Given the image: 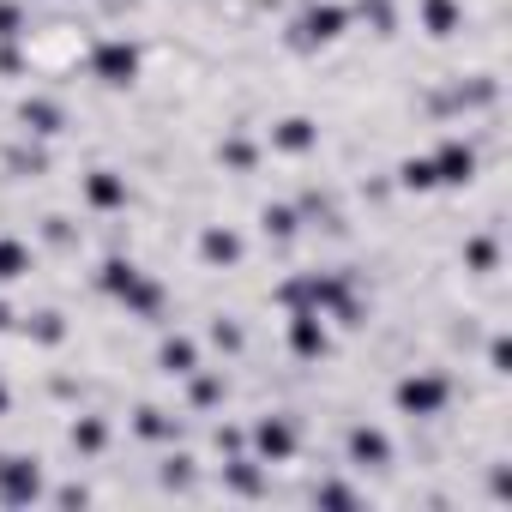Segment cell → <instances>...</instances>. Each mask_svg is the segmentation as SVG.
I'll return each mask as SVG.
<instances>
[{
    "instance_id": "44dd1931",
    "label": "cell",
    "mask_w": 512,
    "mask_h": 512,
    "mask_svg": "<svg viewBox=\"0 0 512 512\" xmlns=\"http://www.w3.org/2000/svg\"><path fill=\"white\" fill-rule=\"evenodd\" d=\"M0 169H7L13 181H37L55 169V145L49 139H31V133H13L7 145H0Z\"/></svg>"
},
{
    "instance_id": "9c48e42d",
    "label": "cell",
    "mask_w": 512,
    "mask_h": 512,
    "mask_svg": "<svg viewBox=\"0 0 512 512\" xmlns=\"http://www.w3.org/2000/svg\"><path fill=\"white\" fill-rule=\"evenodd\" d=\"M332 350H338V338L320 308H284V356L290 362L320 368V362H332Z\"/></svg>"
},
{
    "instance_id": "f1b7e54d",
    "label": "cell",
    "mask_w": 512,
    "mask_h": 512,
    "mask_svg": "<svg viewBox=\"0 0 512 512\" xmlns=\"http://www.w3.org/2000/svg\"><path fill=\"white\" fill-rule=\"evenodd\" d=\"M392 187H398V193H410V199H434V193H440V181H434V163H428V151H410V157H398V169H392Z\"/></svg>"
},
{
    "instance_id": "8d00e7d4",
    "label": "cell",
    "mask_w": 512,
    "mask_h": 512,
    "mask_svg": "<svg viewBox=\"0 0 512 512\" xmlns=\"http://www.w3.org/2000/svg\"><path fill=\"white\" fill-rule=\"evenodd\" d=\"M43 500H49V506H61V512H73V506H91V500H97V488H91V482H61V488H49Z\"/></svg>"
},
{
    "instance_id": "ac0fdd59",
    "label": "cell",
    "mask_w": 512,
    "mask_h": 512,
    "mask_svg": "<svg viewBox=\"0 0 512 512\" xmlns=\"http://www.w3.org/2000/svg\"><path fill=\"white\" fill-rule=\"evenodd\" d=\"M217 482H223V494H235V500H272V470L253 458V452L217 458Z\"/></svg>"
},
{
    "instance_id": "4316f807",
    "label": "cell",
    "mask_w": 512,
    "mask_h": 512,
    "mask_svg": "<svg viewBox=\"0 0 512 512\" xmlns=\"http://www.w3.org/2000/svg\"><path fill=\"white\" fill-rule=\"evenodd\" d=\"M260 235H266V247H296V241L308 235L296 199H266V205H260Z\"/></svg>"
},
{
    "instance_id": "d6986e66",
    "label": "cell",
    "mask_w": 512,
    "mask_h": 512,
    "mask_svg": "<svg viewBox=\"0 0 512 512\" xmlns=\"http://www.w3.org/2000/svg\"><path fill=\"white\" fill-rule=\"evenodd\" d=\"M145 266L133 260V247H109V253H97V260H91V296H103V302H121L127 296V284L139 278Z\"/></svg>"
},
{
    "instance_id": "9a60e30c",
    "label": "cell",
    "mask_w": 512,
    "mask_h": 512,
    "mask_svg": "<svg viewBox=\"0 0 512 512\" xmlns=\"http://www.w3.org/2000/svg\"><path fill=\"white\" fill-rule=\"evenodd\" d=\"M127 320H139V326H169V314H175V296H169V278L163 272H139L133 284H127V296L115 302Z\"/></svg>"
},
{
    "instance_id": "5b68a950",
    "label": "cell",
    "mask_w": 512,
    "mask_h": 512,
    "mask_svg": "<svg viewBox=\"0 0 512 512\" xmlns=\"http://www.w3.org/2000/svg\"><path fill=\"white\" fill-rule=\"evenodd\" d=\"M302 446H308V434H302V416H296V410H253V416H247V452L260 458L266 470L296 464Z\"/></svg>"
},
{
    "instance_id": "3957f363",
    "label": "cell",
    "mask_w": 512,
    "mask_h": 512,
    "mask_svg": "<svg viewBox=\"0 0 512 512\" xmlns=\"http://www.w3.org/2000/svg\"><path fill=\"white\" fill-rule=\"evenodd\" d=\"M452 398H458V380L446 374V368H398L392 374V386H386V404H392V416H404L410 428L416 422H440L446 410H452Z\"/></svg>"
},
{
    "instance_id": "74e56055",
    "label": "cell",
    "mask_w": 512,
    "mask_h": 512,
    "mask_svg": "<svg viewBox=\"0 0 512 512\" xmlns=\"http://www.w3.org/2000/svg\"><path fill=\"white\" fill-rule=\"evenodd\" d=\"M13 410H19V392H13L7 374H0V422H13Z\"/></svg>"
},
{
    "instance_id": "cb8c5ba5",
    "label": "cell",
    "mask_w": 512,
    "mask_h": 512,
    "mask_svg": "<svg viewBox=\"0 0 512 512\" xmlns=\"http://www.w3.org/2000/svg\"><path fill=\"white\" fill-rule=\"evenodd\" d=\"M181 392H187V410H193V416H217V410L229 404L235 380H229L223 368H205V362H199V368H193V374L181 380Z\"/></svg>"
},
{
    "instance_id": "f35d334b",
    "label": "cell",
    "mask_w": 512,
    "mask_h": 512,
    "mask_svg": "<svg viewBox=\"0 0 512 512\" xmlns=\"http://www.w3.org/2000/svg\"><path fill=\"white\" fill-rule=\"evenodd\" d=\"M7 332H19V308H13L7 296H0V338H7Z\"/></svg>"
},
{
    "instance_id": "1f68e13d",
    "label": "cell",
    "mask_w": 512,
    "mask_h": 512,
    "mask_svg": "<svg viewBox=\"0 0 512 512\" xmlns=\"http://www.w3.org/2000/svg\"><path fill=\"white\" fill-rule=\"evenodd\" d=\"M308 500H314V506H338V512H356V506H368V488H356V482H344V476H320V482L308 488Z\"/></svg>"
},
{
    "instance_id": "484cf974",
    "label": "cell",
    "mask_w": 512,
    "mask_h": 512,
    "mask_svg": "<svg viewBox=\"0 0 512 512\" xmlns=\"http://www.w3.org/2000/svg\"><path fill=\"white\" fill-rule=\"evenodd\" d=\"M19 338L31 350H67L73 344V320L61 308H31V314H19Z\"/></svg>"
},
{
    "instance_id": "2e32d148",
    "label": "cell",
    "mask_w": 512,
    "mask_h": 512,
    "mask_svg": "<svg viewBox=\"0 0 512 512\" xmlns=\"http://www.w3.org/2000/svg\"><path fill=\"white\" fill-rule=\"evenodd\" d=\"M211 157H217V169H223V175L253 181V175H260V163H266V139L253 133V127H223V133H217V145H211Z\"/></svg>"
},
{
    "instance_id": "ba28073f",
    "label": "cell",
    "mask_w": 512,
    "mask_h": 512,
    "mask_svg": "<svg viewBox=\"0 0 512 512\" xmlns=\"http://www.w3.org/2000/svg\"><path fill=\"white\" fill-rule=\"evenodd\" d=\"M79 205H85V217H97V223L127 217V211H133V181H127V169L91 163V169L79 175Z\"/></svg>"
},
{
    "instance_id": "d6a6232c",
    "label": "cell",
    "mask_w": 512,
    "mask_h": 512,
    "mask_svg": "<svg viewBox=\"0 0 512 512\" xmlns=\"http://www.w3.org/2000/svg\"><path fill=\"white\" fill-rule=\"evenodd\" d=\"M37 235H43V241H49L55 253H79V247H85V229H79L73 217H61V211H43Z\"/></svg>"
},
{
    "instance_id": "d590c367",
    "label": "cell",
    "mask_w": 512,
    "mask_h": 512,
    "mask_svg": "<svg viewBox=\"0 0 512 512\" xmlns=\"http://www.w3.org/2000/svg\"><path fill=\"white\" fill-rule=\"evenodd\" d=\"M211 452H217V458L247 452V422H217V428H211Z\"/></svg>"
},
{
    "instance_id": "4fadbf2b",
    "label": "cell",
    "mask_w": 512,
    "mask_h": 512,
    "mask_svg": "<svg viewBox=\"0 0 512 512\" xmlns=\"http://www.w3.org/2000/svg\"><path fill=\"white\" fill-rule=\"evenodd\" d=\"M193 266L199 272H241L247 266V235H241V223H223V217L199 223V235H193Z\"/></svg>"
},
{
    "instance_id": "7c38bea8",
    "label": "cell",
    "mask_w": 512,
    "mask_h": 512,
    "mask_svg": "<svg viewBox=\"0 0 512 512\" xmlns=\"http://www.w3.org/2000/svg\"><path fill=\"white\" fill-rule=\"evenodd\" d=\"M13 133H31V139L61 145V139L73 133V109H67V97H55V91H25V97L13 103Z\"/></svg>"
},
{
    "instance_id": "e0dca14e",
    "label": "cell",
    "mask_w": 512,
    "mask_h": 512,
    "mask_svg": "<svg viewBox=\"0 0 512 512\" xmlns=\"http://www.w3.org/2000/svg\"><path fill=\"white\" fill-rule=\"evenodd\" d=\"M205 362V344L193 338V332H181V326H157V350H151V368L163 374V380H187L193 368Z\"/></svg>"
},
{
    "instance_id": "277c9868",
    "label": "cell",
    "mask_w": 512,
    "mask_h": 512,
    "mask_svg": "<svg viewBox=\"0 0 512 512\" xmlns=\"http://www.w3.org/2000/svg\"><path fill=\"white\" fill-rule=\"evenodd\" d=\"M85 79L97 91H133L145 79V43L133 31H97L85 43Z\"/></svg>"
},
{
    "instance_id": "83f0119b",
    "label": "cell",
    "mask_w": 512,
    "mask_h": 512,
    "mask_svg": "<svg viewBox=\"0 0 512 512\" xmlns=\"http://www.w3.org/2000/svg\"><path fill=\"white\" fill-rule=\"evenodd\" d=\"M157 488H169V494H193V488H199V458H193L187 440H181V446H163V458H157Z\"/></svg>"
},
{
    "instance_id": "e575fe53",
    "label": "cell",
    "mask_w": 512,
    "mask_h": 512,
    "mask_svg": "<svg viewBox=\"0 0 512 512\" xmlns=\"http://www.w3.org/2000/svg\"><path fill=\"white\" fill-rule=\"evenodd\" d=\"M31 79V49L25 43H0V85H19Z\"/></svg>"
},
{
    "instance_id": "f546056e",
    "label": "cell",
    "mask_w": 512,
    "mask_h": 512,
    "mask_svg": "<svg viewBox=\"0 0 512 512\" xmlns=\"http://www.w3.org/2000/svg\"><path fill=\"white\" fill-rule=\"evenodd\" d=\"M350 13H356V25H368L374 43L398 37V0H350Z\"/></svg>"
},
{
    "instance_id": "7a4b0ae2",
    "label": "cell",
    "mask_w": 512,
    "mask_h": 512,
    "mask_svg": "<svg viewBox=\"0 0 512 512\" xmlns=\"http://www.w3.org/2000/svg\"><path fill=\"white\" fill-rule=\"evenodd\" d=\"M350 31H356L350 0H302V7L284 19V37H278V43H284L296 61H320V55H332Z\"/></svg>"
},
{
    "instance_id": "8fae6325",
    "label": "cell",
    "mask_w": 512,
    "mask_h": 512,
    "mask_svg": "<svg viewBox=\"0 0 512 512\" xmlns=\"http://www.w3.org/2000/svg\"><path fill=\"white\" fill-rule=\"evenodd\" d=\"M260 139H266L272 157H284V163H308V157L326 145V127H320V115H308V109H284V115H272V127H266Z\"/></svg>"
},
{
    "instance_id": "836d02e7",
    "label": "cell",
    "mask_w": 512,
    "mask_h": 512,
    "mask_svg": "<svg viewBox=\"0 0 512 512\" xmlns=\"http://www.w3.org/2000/svg\"><path fill=\"white\" fill-rule=\"evenodd\" d=\"M31 31H37V19L25 0H0V43H31Z\"/></svg>"
},
{
    "instance_id": "d4e9b609",
    "label": "cell",
    "mask_w": 512,
    "mask_h": 512,
    "mask_svg": "<svg viewBox=\"0 0 512 512\" xmlns=\"http://www.w3.org/2000/svg\"><path fill=\"white\" fill-rule=\"evenodd\" d=\"M416 31H422L428 43H452L458 31H470L464 0H416Z\"/></svg>"
},
{
    "instance_id": "8992f818",
    "label": "cell",
    "mask_w": 512,
    "mask_h": 512,
    "mask_svg": "<svg viewBox=\"0 0 512 512\" xmlns=\"http://www.w3.org/2000/svg\"><path fill=\"white\" fill-rule=\"evenodd\" d=\"M338 452H344V470H356V476H386L398 464V440L374 416H350L338 434Z\"/></svg>"
},
{
    "instance_id": "6da1fadb",
    "label": "cell",
    "mask_w": 512,
    "mask_h": 512,
    "mask_svg": "<svg viewBox=\"0 0 512 512\" xmlns=\"http://www.w3.org/2000/svg\"><path fill=\"white\" fill-rule=\"evenodd\" d=\"M272 302L278 308H320L344 332H362L368 326V290L344 266H302V272H290V278L272 284Z\"/></svg>"
},
{
    "instance_id": "ffe728a7",
    "label": "cell",
    "mask_w": 512,
    "mask_h": 512,
    "mask_svg": "<svg viewBox=\"0 0 512 512\" xmlns=\"http://www.w3.org/2000/svg\"><path fill=\"white\" fill-rule=\"evenodd\" d=\"M127 434H133L139 446H157V452H163V446H181V440H187V422H181L175 410H163V404H151V398H145V404H133Z\"/></svg>"
},
{
    "instance_id": "30bf717a",
    "label": "cell",
    "mask_w": 512,
    "mask_h": 512,
    "mask_svg": "<svg viewBox=\"0 0 512 512\" xmlns=\"http://www.w3.org/2000/svg\"><path fill=\"white\" fill-rule=\"evenodd\" d=\"M43 494H49V464L37 452H0V506L25 512L43 506Z\"/></svg>"
},
{
    "instance_id": "52a82bcc",
    "label": "cell",
    "mask_w": 512,
    "mask_h": 512,
    "mask_svg": "<svg viewBox=\"0 0 512 512\" xmlns=\"http://www.w3.org/2000/svg\"><path fill=\"white\" fill-rule=\"evenodd\" d=\"M428 163H434V181H440V193H464V187H476L482 181V151H476V139L470 133H440L434 145H428Z\"/></svg>"
},
{
    "instance_id": "5bb4252c",
    "label": "cell",
    "mask_w": 512,
    "mask_h": 512,
    "mask_svg": "<svg viewBox=\"0 0 512 512\" xmlns=\"http://www.w3.org/2000/svg\"><path fill=\"white\" fill-rule=\"evenodd\" d=\"M458 266H464V278L494 284V278L506 272V229H500V223L464 229V241H458Z\"/></svg>"
},
{
    "instance_id": "7402d4cb",
    "label": "cell",
    "mask_w": 512,
    "mask_h": 512,
    "mask_svg": "<svg viewBox=\"0 0 512 512\" xmlns=\"http://www.w3.org/2000/svg\"><path fill=\"white\" fill-rule=\"evenodd\" d=\"M37 266H43L37 241H31V235H19V229H0V290L31 284V278H37Z\"/></svg>"
},
{
    "instance_id": "603a6c76",
    "label": "cell",
    "mask_w": 512,
    "mask_h": 512,
    "mask_svg": "<svg viewBox=\"0 0 512 512\" xmlns=\"http://www.w3.org/2000/svg\"><path fill=\"white\" fill-rule=\"evenodd\" d=\"M67 446H73L79 464H97V458L115 446V422H109L103 410H79V416L67 422Z\"/></svg>"
},
{
    "instance_id": "4dcf8cb0",
    "label": "cell",
    "mask_w": 512,
    "mask_h": 512,
    "mask_svg": "<svg viewBox=\"0 0 512 512\" xmlns=\"http://www.w3.org/2000/svg\"><path fill=\"white\" fill-rule=\"evenodd\" d=\"M205 344H211V350H223L229 362H241V356H247V326H241L235 314H223V308H217V314L205 320Z\"/></svg>"
}]
</instances>
